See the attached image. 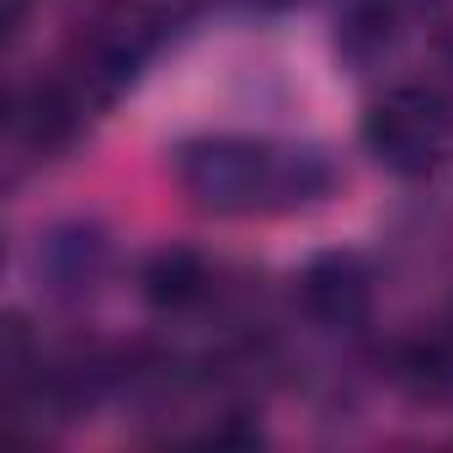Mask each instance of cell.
<instances>
[{
	"instance_id": "obj_1",
	"label": "cell",
	"mask_w": 453,
	"mask_h": 453,
	"mask_svg": "<svg viewBox=\"0 0 453 453\" xmlns=\"http://www.w3.org/2000/svg\"><path fill=\"white\" fill-rule=\"evenodd\" d=\"M176 181L197 208L213 213H257V208H304L331 187L320 155H278L257 139H192L176 150Z\"/></svg>"
},
{
	"instance_id": "obj_2",
	"label": "cell",
	"mask_w": 453,
	"mask_h": 453,
	"mask_svg": "<svg viewBox=\"0 0 453 453\" xmlns=\"http://www.w3.org/2000/svg\"><path fill=\"white\" fill-rule=\"evenodd\" d=\"M363 139H368V150H373L389 171H400V176H426V171L442 160L448 139H453V107H448V96L432 91V86H400V91H389L384 102L368 107Z\"/></svg>"
},
{
	"instance_id": "obj_3",
	"label": "cell",
	"mask_w": 453,
	"mask_h": 453,
	"mask_svg": "<svg viewBox=\"0 0 453 453\" xmlns=\"http://www.w3.org/2000/svg\"><path fill=\"white\" fill-rule=\"evenodd\" d=\"M86 91L75 81H38L17 96V112H12V128L27 150L38 155H54L65 150L75 134H81V112H86Z\"/></svg>"
},
{
	"instance_id": "obj_4",
	"label": "cell",
	"mask_w": 453,
	"mask_h": 453,
	"mask_svg": "<svg viewBox=\"0 0 453 453\" xmlns=\"http://www.w3.org/2000/svg\"><path fill=\"white\" fill-rule=\"evenodd\" d=\"M304 304L326 326H347V320H357L368 310V283H363V273L352 262L331 257V262H315L304 273Z\"/></svg>"
},
{
	"instance_id": "obj_5",
	"label": "cell",
	"mask_w": 453,
	"mask_h": 453,
	"mask_svg": "<svg viewBox=\"0 0 453 453\" xmlns=\"http://www.w3.org/2000/svg\"><path fill=\"white\" fill-rule=\"evenodd\" d=\"M139 288H144V299L155 304V310H192L203 294H208V267L192 257V251H155L150 262H144V273H139Z\"/></svg>"
},
{
	"instance_id": "obj_6",
	"label": "cell",
	"mask_w": 453,
	"mask_h": 453,
	"mask_svg": "<svg viewBox=\"0 0 453 453\" xmlns=\"http://www.w3.org/2000/svg\"><path fill=\"white\" fill-rule=\"evenodd\" d=\"M400 379L411 389H421V395H437V389L453 384V357L442 347H432V342H416V347L400 352Z\"/></svg>"
},
{
	"instance_id": "obj_7",
	"label": "cell",
	"mask_w": 453,
	"mask_h": 453,
	"mask_svg": "<svg viewBox=\"0 0 453 453\" xmlns=\"http://www.w3.org/2000/svg\"><path fill=\"white\" fill-rule=\"evenodd\" d=\"M27 6H33V0H6V27H12V33H22V22H27Z\"/></svg>"
}]
</instances>
